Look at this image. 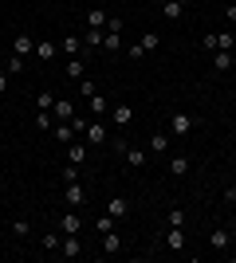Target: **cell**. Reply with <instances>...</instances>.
I'll return each instance as SVG.
<instances>
[{
    "mask_svg": "<svg viewBox=\"0 0 236 263\" xmlns=\"http://www.w3.org/2000/svg\"><path fill=\"white\" fill-rule=\"evenodd\" d=\"M201 44H205V51H232L236 35H232V32H209Z\"/></svg>",
    "mask_w": 236,
    "mask_h": 263,
    "instance_id": "1",
    "label": "cell"
},
{
    "mask_svg": "<svg viewBox=\"0 0 236 263\" xmlns=\"http://www.w3.org/2000/svg\"><path fill=\"white\" fill-rule=\"evenodd\" d=\"M193 114H185V110H177L173 118H169V134H177V138H185V134H193Z\"/></svg>",
    "mask_w": 236,
    "mask_h": 263,
    "instance_id": "2",
    "label": "cell"
},
{
    "mask_svg": "<svg viewBox=\"0 0 236 263\" xmlns=\"http://www.w3.org/2000/svg\"><path fill=\"white\" fill-rule=\"evenodd\" d=\"M63 200H67V209H83V204H87V189L79 185V181H67V189H63Z\"/></svg>",
    "mask_w": 236,
    "mask_h": 263,
    "instance_id": "3",
    "label": "cell"
},
{
    "mask_svg": "<svg viewBox=\"0 0 236 263\" xmlns=\"http://www.w3.org/2000/svg\"><path fill=\"white\" fill-rule=\"evenodd\" d=\"M59 232H63V236H79V232H83V216H79L75 209H67L59 216Z\"/></svg>",
    "mask_w": 236,
    "mask_h": 263,
    "instance_id": "4",
    "label": "cell"
},
{
    "mask_svg": "<svg viewBox=\"0 0 236 263\" xmlns=\"http://www.w3.org/2000/svg\"><path fill=\"white\" fill-rule=\"evenodd\" d=\"M83 138H87V145H106V142H111V134H106V126H99V122H87V130H83Z\"/></svg>",
    "mask_w": 236,
    "mask_h": 263,
    "instance_id": "5",
    "label": "cell"
},
{
    "mask_svg": "<svg viewBox=\"0 0 236 263\" xmlns=\"http://www.w3.org/2000/svg\"><path fill=\"white\" fill-rule=\"evenodd\" d=\"M228 243H232V232L228 228H213L209 232V248H213V252H228Z\"/></svg>",
    "mask_w": 236,
    "mask_h": 263,
    "instance_id": "6",
    "label": "cell"
},
{
    "mask_svg": "<svg viewBox=\"0 0 236 263\" xmlns=\"http://www.w3.org/2000/svg\"><path fill=\"white\" fill-rule=\"evenodd\" d=\"M59 255H63V259H79V255H83V240H79V236H63Z\"/></svg>",
    "mask_w": 236,
    "mask_h": 263,
    "instance_id": "7",
    "label": "cell"
},
{
    "mask_svg": "<svg viewBox=\"0 0 236 263\" xmlns=\"http://www.w3.org/2000/svg\"><path fill=\"white\" fill-rule=\"evenodd\" d=\"M12 55H24V59H28V55H35V40H32L28 32L16 35V40H12Z\"/></svg>",
    "mask_w": 236,
    "mask_h": 263,
    "instance_id": "8",
    "label": "cell"
},
{
    "mask_svg": "<svg viewBox=\"0 0 236 263\" xmlns=\"http://www.w3.org/2000/svg\"><path fill=\"white\" fill-rule=\"evenodd\" d=\"M122 161L130 165V169H142V165L150 161V154H146V149H138V145H126V154H122Z\"/></svg>",
    "mask_w": 236,
    "mask_h": 263,
    "instance_id": "9",
    "label": "cell"
},
{
    "mask_svg": "<svg viewBox=\"0 0 236 263\" xmlns=\"http://www.w3.org/2000/svg\"><path fill=\"white\" fill-rule=\"evenodd\" d=\"M51 114H56V122H71V118H75V102H71V99H56Z\"/></svg>",
    "mask_w": 236,
    "mask_h": 263,
    "instance_id": "10",
    "label": "cell"
},
{
    "mask_svg": "<svg viewBox=\"0 0 236 263\" xmlns=\"http://www.w3.org/2000/svg\"><path fill=\"white\" fill-rule=\"evenodd\" d=\"M51 130H56V142H63V145H71V142H75V138H79V134H75V126H71V122H56Z\"/></svg>",
    "mask_w": 236,
    "mask_h": 263,
    "instance_id": "11",
    "label": "cell"
},
{
    "mask_svg": "<svg viewBox=\"0 0 236 263\" xmlns=\"http://www.w3.org/2000/svg\"><path fill=\"white\" fill-rule=\"evenodd\" d=\"M67 161L71 165H87V142H71L67 145Z\"/></svg>",
    "mask_w": 236,
    "mask_h": 263,
    "instance_id": "12",
    "label": "cell"
},
{
    "mask_svg": "<svg viewBox=\"0 0 236 263\" xmlns=\"http://www.w3.org/2000/svg\"><path fill=\"white\" fill-rule=\"evenodd\" d=\"M181 12H185V0H161V16L166 20H181Z\"/></svg>",
    "mask_w": 236,
    "mask_h": 263,
    "instance_id": "13",
    "label": "cell"
},
{
    "mask_svg": "<svg viewBox=\"0 0 236 263\" xmlns=\"http://www.w3.org/2000/svg\"><path fill=\"white\" fill-rule=\"evenodd\" d=\"M106 212H111L114 220H122L126 212H130V200H122V197H111V200H106Z\"/></svg>",
    "mask_w": 236,
    "mask_h": 263,
    "instance_id": "14",
    "label": "cell"
},
{
    "mask_svg": "<svg viewBox=\"0 0 236 263\" xmlns=\"http://www.w3.org/2000/svg\"><path fill=\"white\" fill-rule=\"evenodd\" d=\"M40 243H44V252H56V255H59V243H63V232H44V236H40Z\"/></svg>",
    "mask_w": 236,
    "mask_h": 263,
    "instance_id": "15",
    "label": "cell"
},
{
    "mask_svg": "<svg viewBox=\"0 0 236 263\" xmlns=\"http://www.w3.org/2000/svg\"><path fill=\"white\" fill-rule=\"evenodd\" d=\"M232 51H213V71H232Z\"/></svg>",
    "mask_w": 236,
    "mask_h": 263,
    "instance_id": "16",
    "label": "cell"
},
{
    "mask_svg": "<svg viewBox=\"0 0 236 263\" xmlns=\"http://www.w3.org/2000/svg\"><path fill=\"white\" fill-rule=\"evenodd\" d=\"M130 122H134V106H114V126H130Z\"/></svg>",
    "mask_w": 236,
    "mask_h": 263,
    "instance_id": "17",
    "label": "cell"
},
{
    "mask_svg": "<svg viewBox=\"0 0 236 263\" xmlns=\"http://www.w3.org/2000/svg\"><path fill=\"white\" fill-rule=\"evenodd\" d=\"M106 20H111V16H106L102 8H90L87 12V28H102V32H106Z\"/></svg>",
    "mask_w": 236,
    "mask_h": 263,
    "instance_id": "18",
    "label": "cell"
},
{
    "mask_svg": "<svg viewBox=\"0 0 236 263\" xmlns=\"http://www.w3.org/2000/svg\"><path fill=\"white\" fill-rule=\"evenodd\" d=\"M166 248H169V252H181V248H185V232H181V228H169Z\"/></svg>",
    "mask_w": 236,
    "mask_h": 263,
    "instance_id": "19",
    "label": "cell"
},
{
    "mask_svg": "<svg viewBox=\"0 0 236 263\" xmlns=\"http://www.w3.org/2000/svg\"><path fill=\"white\" fill-rule=\"evenodd\" d=\"M118 248H122V240H118V232H114V228H111V232H102V252H111V255H114Z\"/></svg>",
    "mask_w": 236,
    "mask_h": 263,
    "instance_id": "20",
    "label": "cell"
},
{
    "mask_svg": "<svg viewBox=\"0 0 236 263\" xmlns=\"http://www.w3.org/2000/svg\"><path fill=\"white\" fill-rule=\"evenodd\" d=\"M169 149V134H150V154H166Z\"/></svg>",
    "mask_w": 236,
    "mask_h": 263,
    "instance_id": "21",
    "label": "cell"
},
{
    "mask_svg": "<svg viewBox=\"0 0 236 263\" xmlns=\"http://www.w3.org/2000/svg\"><path fill=\"white\" fill-rule=\"evenodd\" d=\"M24 63H28L24 55H8V59H4V71H8V75H24Z\"/></svg>",
    "mask_w": 236,
    "mask_h": 263,
    "instance_id": "22",
    "label": "cell"
},
{
    "mask_svg": "<svg viewBox=\"0 0 236 263\" xmlns=\"http://www.w3.org/2000/svg\"><path fill=\"white\" fill-rule=\"evenodd\" d=\"M35 59H56V44H51V40H40V44H35Z\"/></svg>",
    "mask_w": 236,
    "mask_h": 263,
    "instance_id": "23",
    "label": "cell"
},
{
    "mask_svg": "<svg viewBox=\"0 0 236 263\" xmlns=\"http://www.w3.org/2000/svg\"><path fill=\"white\" fill-rule=\"evenodd\" d=\"M12 236H20V240H28V236H32V220H12Z\"/></svg>",
    "mask_w": 236,
    "mask_h": 263,
    "instance_id": "24",
    "label": "cell"
},
{
    "mask_svg": "<svg viewBox=\"0 0 236 263\" xmlns=\"http://www.w3.org/2000/svg\"><path fill=\"white\" fill-rule=\"evenodd\" d=\"M114 224H118V220H114L111 212H102V216H95V232H99V236H102V232H111Z\"/></svg>",
    "mask_w": 236,
    "mask_h": 263,
    "instance_id": "25",
    "label": "cell"
},
{
    "mask_svg": "<svg viewBox=\"0 0 236 263\" xmlns=\"http://www.w3.org/2000/svg\"><path fill=\"white\" fill-rule=\"evenodd\" d=\"M59 47H63V55H71V59H75V55H79V47H83V40H79V35H67V40H63Z\"/></svg>",
    "mask_w": 236,
    "mask_h": 263,
    "instance_id": "26",
    "label": "cell"
},
{
    "mask_svg": "<svg viewBox=\"0 0 236 263\" xmlns=\"http://www.w3.org/2000/svg\"><path fill=\"white\" fill-rule=\"evenodd\" d=\"M118 44H122V32H106L102 35V51H118Z\"/></svg>",
    "mask_w": 236,
    "mask_h": 263,
    "instance_id": "27",
    "label": "cell"
},
{
    "mask_svg": "<svg viewBox=\"0 0 236 263\" xmlns=\"http://www.w3.org/2000/svg\"><path fill=\"white\" fill-rule=\"evenodd\" d=\"M169 173H173V177H185V173H189V157H173V161H169Z\"/></svg>",
    "mask_w": 236,
    "mask_h": 263,
    "instance_id": "28",
    "label": "cell"
},
{
    "mask_svg": "<svg viewBox=\"0 0 236 263\" xmlns=\"http://www.w3.org/2000/svg\"><path fill=\"white\" fill-rule=\"evenodd\" d=\"M56 106V95H51V90H40V95H35V110H51Z\"/></svg>",
    "mask_w": 236,
    "mask_h": 263,
    "instance_id": "29",
    "label": "cell"
},
{
    "mask_svg": "<svg viewBox=\"0 0 236 263\" xmlns=\"http://www.w3.org/2000/svg\"><path fill=\"white\" fill-rule=\"evenodd\" d=\"M67 75H71V79H87V67H83V59H79V55L67 63Z\"/></svg>",
    "mask_w": 236,
    "mask_h": 263,
    "instance_id": "30",
    "label": "cell"
},
{
    "mask_svg": "<svg viewBox=\"0 0 236 263\" xmlns=\"http://www.w3.org/2000/svg\"><path fill=\"white\" fill-rule=\"evenodd\" d=\"M138 44L146 47V51H157V47H161V35H157V32H146L142 40H138Z\"/></svg>",
    "mask_w": 236,
    "mask_h": 263,
    "instance_id": "31",
    "label": "cell"
},
{
    "mask_svg": "<svg viewBox=\"0 0 236 263\" xmlns=\"http://www.w3.org/2000/svg\"><path fill=\"white\" fill-rule=\"evenodd\" d=\"M102 28H87V47H102Z\"/></svg>",
    "mask_w": 236,
    "mask_h": 263,
    "instance_id": "32",
    "label": "cell"
},
{
    "mask_svg": "<svg viewBox=\"0 0 236 263\" xmlns=\"http://www.w3.org/2000/svg\"><path fill=\"white\" fill-rule=\"evenodd\" d=\"M181 220H185V212H181V209H169L166 212V224H169V228H181Z\"/></svg>",
    "mask_w": 236,
    "mask_h": 263,
    "instance_id": "33",
    "label": "cell"
},
{
    "mask_svg": "<svg viewBox=\"0 0 236 263\" xmlns=\"http://www.w3.org/2000/svg\"><path fill=\"white\" fill-rule=\"evenodd\" d=\"M35 130H51V110H40V114H35Z\"/></svg>",
    "mask_w": 236,
    "mask_h": 263,
    "instance_id": "34",
    "label": "cell"
},
{
    "mask_svg": "<svg viewBox=\"0 0 236 263\" xmlns=\"http://www.w3.org/2000/svg\"><path fill=\"white\" fill-rule=\"evenodd\" d=\"M90 110H95V114H106V99H102L99 90H95V95H90Z\"/></svg>",
    "mask_w": 236,
    "mask_h": 263,
    "instance_id": "35",
    "label": "cell"
},
{
    "mask_svg": "<svg viewBox=\"0 0 236 263\" xmlns=\"http://www.w3.org/2000/svg\"><path fill=\"white\" fill-rule=\"evenodd\" d=\"M79 169H83V165H63V181H79Z\"/></svg>",
    "mask_w": 236,
    "mask_h": 263,
    "instance_id": "36",
    "label": "cell"
},
{
    "mask_svg": "<svg viewBox=\"0 0 236 263\" xmlns=\"http://www.w3.org/2000/svg\"><path fill=\"white\" fill-rule=\"evenodd\" d=\"M79 95H87V99H90V95H95V83H90V79H79Z\"/></svg>",
    "mask_w": 236,
    "mask_h": 263,
    "instance_id": "37",
    "label": "cell"
},
{
    "mask_svg": "<svg viewBox=\"0 0 236 263\" xmlns=\"http://www.w3.org/2000/svg\"><path fill=\"white\" fill-rule=\"evenodd\" d=\"M8 83H12V75H8V71H4V67H0V95L8 90Z\"/></svg>",
    "mask_w": 236,
    "mask_h": 263,
    "instance_id": "38",
    "label": "cell"
},
{
    "mask_svg": "<svg viewBox=\"0 0 236 263\" xmlns=\"http://www.w3.org/2000/svg\"><path fill=\"white\" fill-rule=\"evenodd\" d=\"M225 16H228V24H236V4H228V8H225Z\"/></svg>",
    "mask_w": 236,
    "mask_h": 263,
    "instance_id": "39",
    "label": "cell"
},
{
    "mask_svg": "<svg viewBox=\"0 0 236 263\" xmlns=\"http://www.w3.org/2000/svg\"><path fill=\"white\" fill-rule=\"evenodd\" d=\"M185 4H189V0H185Z\"/></svg>",
    "mask_w": 236,
    "mask_h": 263,
    "instance_id": "40",
    "label": "cell"
}]
</instances>
